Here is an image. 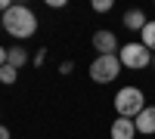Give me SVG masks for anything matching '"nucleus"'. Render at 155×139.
Instances as JSON below:
<instances>
[{"instance_id": "f257e3e1", "label": "nucleus", "mask_w": 155, "mask_h": 139, "mask_svg": "<svg viewBox=\"0 0 155 139\" xmlns=\"http://www.w3.org/2000/svg\"><path fill=\"white\" fill-rule=\"evenodd\" d=\"M0 25H3V31L12 34L16 40H25V37H31L37 31V16L31 12V6L12 3L3 16H0Z\"/></svg>"}, {"instance_id": "39448f33", "label": "nucleus", "mask_w": 155, "mask_h": 139, "mask_svg": "<svg viewBox=\"0 0 155 139\" xmlns=\"http://www.w3.org/2000/svg\"><path fill=\"white\" fill-rule=\"evenodd\" d=\"M93 49L99 56H118V37H115L112 31H96L93 34Z\"/></svg>"}, {"instance_id": "7ed1b4c3", "label": "nucleus", "mask_w": 155, "mask_h": 139, "mask_svg": "<svg viewBox=\"0 0 155 139\" xmlns=\"http://www.w3.org/2000/svg\"><path fill=\"white\" fill-rule=\"evenodd\" d=\"M121 74V62L118 56H96L90 62V81L93 84H112Z\"/></svg>"}, {"instance_id": "9d476101", "label": "nucleus", "mask_w": 155, "mask_h": 139, "mask_svg": "<svg viewBox=\"0 0 155 139\" xmlns=\"http://www.w3.org/2000/svg\"><path fill=\"white\" fill-rule=\"evenodd\" d=\"M140 43H143L149 53L155 49V19H149V22H146V28L140 31Z\"/></svg>"}, {"instance_id": "1a4fd4ad", "label": "nucleus", "mask_w": 155, "mask_h": 139, "mask_svg": "<svg viewBox=\"0 0 155 139\" xmlns=\"http://www.w3.org/2000/svg\"><path fill=\"white\" fill-rule=\"evenodd\" d=\"M28 59H31V56H28V49H25V46H6V65H12L16 71H19Z\"/></svg>"}, {"instance_id": "9b49d317", "label": "nucleus", "mask_w": 155, "mask_h": 139, "mask_svg": "<svg viewBox=\"0 0 155 139\" xmlns=\"http://www.w3.org/2000/svg\"><path fill=\"white\" fill-rule=\"evenodd\" d=\"M19 81V71L12 68V65H0V84L9 87V84H16Z\"/></svg>"}, {"instance_id": "0eeeda50", "label": "nucleus", "mask_w": 155, "mask_h": 139, "mask_svg": "<svg viewBox=\"0 0 155 139\" xmlns=\"http://www.w3.org/2000/svg\"><path fill=\"white\" fill-rule=\"evenodd\" d=\"M112 139H137V127H134V121L118 118V121L112 124Z\"/></svg>"}, {"instance_id": "dca6fc26", "label": "nucleus", "mask_w": 155, "mask_h": 139, "mask_svg": "<svg viewBox=\"0 0 155 139\" xmlns=\"http://www.w3.org/2000/svg\"><path fill=\"white\" fill-rule=\"evenodd\" d=\"M0 31H3V25H0Z\"/></svg>"}, {"instance_id": "2eb2a0df", "label": "nucleus", "mask_w": 155, "mask_h": 139, "mask_svg": "<svg viewBox=\"0 0 155 139\" xmlns=\"http://www.w3.org/2000/svg\"><path fill=\"white\" fill-rule=\"evenodd\" d=\"M9 6H12V3H9V0H0V12H6Z\"/></svg>"}, {"instance_id": "4468645a", "label": "nucleus", "mask_w": 155, "mask_h": 139, "mask_svg": "<svg viewBox=\"0 0 155 139\" xmlns=\"http://www.w3.org/2000/svg\"><path fill=\"white\" fill-rule=\"evenodd\" d=\"M0 65H6V46H0Z\"/></svg>"}, {"instance_id": "20e7f679", "label": "nucleus", "mask_w": 155, "mask_h": 139, "mask_svg": "<svg viewBox=\"0 0 155 139\" xmlns=\"http://www.w3.org/2000/svg\"><path fill=\"white\" fill-rule=\"evenodd\" d=\"M118 62H121V68H149L152 65V53L143 46V43H124L121 49H118Z\"/></svg>"}, {"instance_id": "f03ea898", "label": "nucleus", "mask_w": 155, "mask_h": 139, "mask_svg": "<svg viewBox=\"0 0 155 139\" xmlns=\"http://www.w3.org/2000/svg\"><path fill=\"white\" fill-rule=\"evenodd\" d=\"M143 108H146V96H143L140 87H121L115 93V111H118V118L134 121Z\"/></svg>"}, {"instance_id": "ddd939ff", "label": "nucleus", "mask_w": 155, "mask_h": 139, "mask_svg": "<svg viewBox=\"0 0 155 139\" xmlns=\"http://www.w3.org/2000/svg\"><path fill=\"white\" fill-rule=\"evenodd\" d=\"M0 139H12V136H9V130H6V124H0Z\"/></svg>"}, {"instance_id": "6e6552de", "label": "nucleus", "mask_w": 155, "mask_h": 139, "mask_svg": "<svg viewBox=\"0 0 155 139\" xmlns=\"http://www.w3.org/2000/svg\"><path fill=\"white\" fill-rule=\"evenodd\" d=\"M121 22H124V28H127V31H143L149 19H146V12H143V9H127Z\"/></svg>"}, {"instance_id": "423d86ee", "label": "nucleus", "mask_w": 155, "mask_h": 139, "mask_svg": "<svg viewBox=\"0 0 155 139\" xmlns=\"http://www.w3.org/2000/svg\"><path fill=\"white\" fill-rule=\"evenodd\" d=\"M134 127L143 136H155V105H146L143 111H140V115L134 118Z\"/></svg>"}, {"instance_id": "f8f14e48", "label": "nucleus", "mask_w": 155, "mask_h": 139, "mask_svg": "<svg viewBox=\"0 0 155 139\" xmlns=\"http://www.w3.org/2000/svg\"><path fill=\"white\" fill-rule=\"evenodd\" d=\"M112 6H115L112 0H93V9H96V12H109Z\"/></svg>"}]
</instances>
